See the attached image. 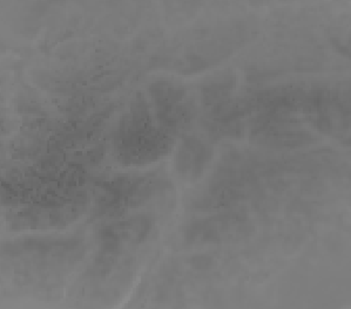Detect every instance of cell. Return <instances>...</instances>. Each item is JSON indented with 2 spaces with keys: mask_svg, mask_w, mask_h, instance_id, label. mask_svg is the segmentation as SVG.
Listing matches in <instances>:
<instances>
[{
  "mask_svg": "<svg viewBox=\"0 0 351 309\" xmlns=\"http://www.w3.org/2000/svg\"><path fill=\"white\" fill-rule=\"evenodd\" d=\"M306 92L300 88L286 87L268 90L258 98V105L267 115H285L302 108Z\"/></svg>",
  "mask_w": 351,
  "mask_h": 309,
  "instance_id": "9c48e42d",
  "label": "cell"
},
{
  "mask_svg": "<svg viewBox=\"0 0 351 309\" xmlns=\"http://www.w3.org/2000/svg\"><path fill=\"white\" fill-rule=\"evenodd\" d=\"M172 139L152 123L147 103L138 98L114 136V152L127 165H145L167 154Z\"/></svg>",
  "mask_w": 351,
  "mask_h": 309,
  "instance_id": "6da1fadb",
  "label": "cell"
},
{
  "mask_svg": "<svg viewBox=\"0 0 351 309\" xmlns=\"http://www.w3.org/2000/svg\"><path fill=\"white\" fill-rule=\"evenodd\" d=\"M161 179L151 177L140 178H119L110 183L102 197L101 212L112 215L120 213L127 208H134L162 189Z\"/></svg>",
  "mask_w": 351,
  "mask_h": 309,
  "instance_id": "7a4b0ae2",
  "label": "cell"
},
{
  "mask_svg": "<svg viewBox=\"0 0 351 309\" xmlns=\"http://www.w3.org/2000/svg\"><path fill=\"white\" fill-rule=\"evenodd\" d=\"M346 98L334 90L319 88L306 94L302 109L311 124L326 134L336 133L346 120Z\"/></svg>",
  "mask_w": 351,
  "mask_h": 309,
  "instance_id": "277c9868",
  "label": "cell"
},
{
  "mask_svg": "<svg viewBox=\"0 0 351 309\" xmlns=\"http://www.w3.org/2000/svg\"><path fill=\"white\" fill-rule=\"evenodd\" d=\"M252 136L258 143L275 148L301 147L314 139L302 124L283 115H267L265 121L255 126Z\"/></svg>",
  "mask_w": 351,
  "mask_h": 309,
  "instance_id": "5b68a950",
  "label": "cell"
},
{
  "mask_svg": "<svg viewBox=\"0 0 351 309\" xmlns=\"http://www.w3.org/2000/svg\"><path fill=\"white\" fill-rule=\"evenodd\" d=\"M250 225L245 216L225 213L208 219L196 220L188 225L186 239L193 244L226 243L245 237Z\"/></svg>",
  "mask_w": 351,
  "mask_h": 309,
  "instance_id": "3957f363",
  "label": "cell"
},
{
  "mask_svg": "<svg viewBox=\"0 0 351 309\" xmlns=\"http://www.w3.org/2000/svg\"><path fill=\"white\" fill-rule=\"evenodd\" d=\"M152 230L147 216L133 217L107 225L100 231V246L107 254L121 252L133 245L141 244Z\"/></svg>",
  "mask_w": 351,
  "mask_h": 309,
  "instance_id": "52a82bcc",
  "label": "cell"
},
{
  "mask_svg": "<svg viewBox=\"0 0 351 309\" xmlns=\"http://www.w3.org/2000/svg\"><path fill=\"white\" fill-rule=\"evenodd\" d=\"M149 93L164 129L176 131L191 118V108L182 103L186 98V90L182 87L162 80L152 85Z\"/></svg>",
  "mask_w": 351,
  "mask_h": 309,
  "instance_id": "8992f818",
  "label": "cell"
},
{
  "mask_svg": "<svg viewBox=\"0 0 351 309\" xmlns=\"http://www.w3.org/2000/svg\"><path fill=\"white\" fill-rule=\"evenodd\" d=\"M212 151L196 137H186L180 144L176 156V170L182 178L194 182L200 178L209 161Z\"/></svg>",
  "mask_w": 351,
  "mask_h": 309,
  "instance_id": "ba28073f",
  "label": "cell"
}]
</instances>
